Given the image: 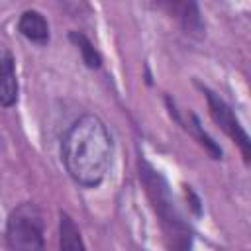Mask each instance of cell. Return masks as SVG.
I'll use <instances>...</instances> for the list:
<instances>
[{"mask_svg": "<svg viewBox=\"0 0 251 251\" xmlns=\"http://www.w3.org/2000/svg\"><path fill=\"white\" fill-rule=\"evenodd\" d=\"M114 155V141L106 124L96 114L75 120L63 135L61 159L69 176L84 186L96 188L104 182Z\"/></svg>", "mask_w": 251, "mask_h": 251, "instance_id": "1", "label": "cell"}, {"mask_svg": "<svg viewBox=\"0 0 251 251\" xmlns=\"http://www.w3.org/2000/svg\"><path fill=\"white\" fill-rule=\"evenodd\" d=\"M139 178L143 180V184L147 188V194L153 202L155 212L161 218V224L165 226L167 233H171L173 245L186 249L188 247V229H186V224L182 222L178 210L175 208L167 180L147 161H139Z\"/></svg>", "mask_w": 251, "mask_h": 251, "instance_id": "2", "label": "cell"}, {"mask_svg": "<svg viewBox=\"0 0 251 251\" xmlns=\"http://www.w3.org/2000/svg\"><path fill=\"white\" fill-rule=\"evenodd\" d=\"M6 243L12 251H43L45 222L33 202L18 204L6 220Z\"/></svg>", "mask_w": 251, "mask_h": 251, "instance_id": "3", "label": "cell"}, {"mask_svg": "<svg viewBox=\"0 0 251 251\" xmlns=\"http://www.w3.org/2000/svg\"><path fill=\"white\" fill-rule=\"evenodd\" d=\"M204 96H206V102H208V110H210V116L212 120L216 122V126L233 141L237 143V147L241 149V155L245 159V163L249 161L251 157V139L245 131V127L241 126V122L237 120L235 112L231 110V106L220 96L216 94L214 90H210L208 86H200Z\"/></svg>", "mask_w": 251, "mask_h": 251, "instance_id": "4", "label": "cell"}, {"mask_svg": "<svg viewBox=\"0 0 251 251\" xmlns=\"http://www.w3.org/2000/svg\"><path fill=\"white\" fill-rule=\"evenodd\" d=\"M18 102V78L12 53L0 45V106L10 108Z\"/></svg>", "mask_w": 251, "mask_h": 251, "instance_id": "5", "label": "cell"}, {"mask_svg": "<svg viewBox=\"0 0 251 251\" xmlns=\"http://www.w3.org/2000/svg\"><path fill=\"white\" fill-rule=\"evenodd\" d=\"M18 31L31 43L45 45L49 41V24L37 10H25L18 20Z\"/></svg>", "mask_w": 251, "mask_h": 251, "instance_id": "6", "label": "cell"}, {"mask_svg": "<svg viewBox=\"0 0 251 251\" xmlns=\"http://www.w3.org/2000/svg\"><path fill=\"white\" fill-rule=\"evenodd\" d=\"M59 251H86L80 229L67 212H59Z\"/></svg>", "mask_w": 251, "mask_h": 251, "instance_id": "7", "label": "cell"}, {"mask_svg": "<svg viewBox=\"0 0 251 251\" xmlns=\"http://www.w3.org/2000/svg\"><path fill=\"white\" fill-rule=\"evenodd\" d=\"M69 39L76 45V49L80 51L82 61H84V65H86L88 69H100L102 57H100L98 49L94 47V43H92L82 31H71V33H69Z\"/></svg>", "mask_w": 251, "mask_h": 251, "instance_id": "8", "label": "cell"}, {"mask_svg": "<svg viewBox=\"0 0 251 251\" xmlns=\"http://www.w3.org/2000/svg\"><path fill=\"white\" fill-rule=\"evenodd\" d=\"M182 12H180V22L186 29V33H196V35H202L204 33V24H202V18H200V12H198V6L188 2V4H180L178 6Z\"/></svg>", "mask_w": 251, "mask_h": 251, "instance_id": "9", "label": "cell"}, {"mask_svg": "<svg viewBox=\"0 0 251 251\" xmlns=\"http://www.w3.org/2000/svg\"><path fill=\"white\" fill-rule=\"evenodd\" d=\"M190 120H192V124H190V129H192V133L196 135V139L200 141V145L210 153V157L212 159H222V149H220V145L202 129V126H200V120H198V116L196 114H190Z\"/></svg>", "mask_w": 251, "mask_h": 251, "instance_id": "10", "label": "cell"}]
</instances>
